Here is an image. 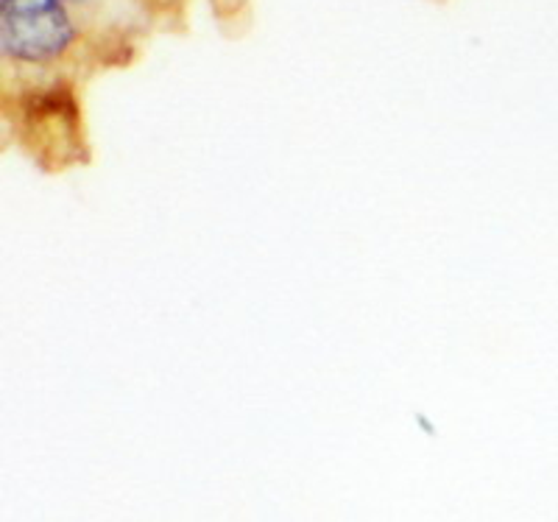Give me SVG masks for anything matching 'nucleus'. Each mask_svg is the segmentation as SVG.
<instances>
[{"label":"nucleus","mask_w":558,"mask_h":522,"mask_svg":"<svg viewBox=\"0 0 558 522\" xmlns=\"http://www.w3.org/2000/svg\"><path fill=\"white\" fill-rule=\"evenodd\" d=\"M73 39L62 0H0V45L20 62H51Z\"/></svg>","instance_id":"f257e3e1"}]
</instances>
